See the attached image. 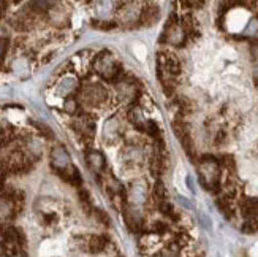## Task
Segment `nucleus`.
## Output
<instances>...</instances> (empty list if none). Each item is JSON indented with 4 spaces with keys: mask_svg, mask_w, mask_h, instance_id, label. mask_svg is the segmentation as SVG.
Masks as SVG:
<instances>
[{
    "mask_svg": "<svg viewBox=\"0 0 258 257\" xmlns=\"http://www.w3.org/2000/svg\"><path fill=\"white\" fill-rule=\"evenodd\" d=\"M95 216L103 222L105 226H109L111 224V221H109V218H108V215L105 213V211H102V210H95Z\"/></svg>",
    "mask_w": 258,
    "mask_h": 257,
    "instance_id": "nucleus-27",
    "label": "nucleus"
},
{
    "mask_svg": "<svg viewBox=\"0 0 258 257\" xmlns=\"http://www.w3.org/2000/svg\"><path fill=\"white\" fill-rule=\"evenodd\" d=\"M122 213H124V219H125V224L132 232H138L143 224H144V219L143 215L140 213L138 208H135L133 205H124L122 208Z\"/></svg>",
    "mask_w": 258,
    "mask_h": 257,
    "instance_id": "nucleus-8",
    "label": "nucleus"
},
{
    "mask_svg": "<svg viewBox=\"0 0 258 257\" xmlns=\"http://www.w3.org/2000/svg\"><path fill=\"white\" fill-rule=\"evenodd\" d=\"M128 119H130V122L132 124L137 127L138 130H146V121L144 119V115H143V111H141V108H138V107H133L130 111H128Z\"/></svg>",
    "mask_w": 258,
    "mask_h": 257,
    "instance_id": "nucleus-13",
    "label": "nucleus"
},
{
    "mask_svg": "<svg viewBox=\"0 0 258 257\" xmlns=\"http://www.w3.org/2000/svg\"><path fill=\"white\" fill-rule=\"evenodd\" d=\"M51 165L55 169L60 176L70 169L72 162H70V154L67 152L63 146H54L51 151Z\"/></svg>",
    "mask_w": 258,
    "mask_h": 257,
    "instance_id": "nucleus-6",
    "label": "nucleus"
},
{
    "mask_svg": "<svg viewBox=\"0 0 258 257\" xmlns=\"http://www.w3.org/2000/svg\"><path fill=\"white\" fill-rule=\"evenodd\" d=\"M144 132H148V135H151L152 138H159L162 135L160 126L157 124L155 121H148V122H146V130Z\"/></svg>",
    "mask_w": 258,
    "mask_h": 257,
    "instance_id": "nucleus-17",
    "label": "nucleus"
},
{
    "mask_svg": "<svg viewBox=\"0 0 258 257\" xmlns=\"http://www.w3.org/2000/svg\"><path fill=\"white\" fill-rule=\"evenodd\" d=\"M154 232L155 233H165L166 232V224H165V222H154Z\"/></svg>",
    "mask_w": 258,
    "mask_h": 257,
    "instance_id": "nucleus-28",
    "label": "nucleus"
},
{
    "mask_svg": "<svg viewBox=\"0 0 258 257\" xmlns=\"http://www.w3.org/2000/svg\"><path fill=\"white\" fill-rule=\"evenodd\" d=\"M117 122L116 119H108L106 124H105V137L108 135V133H111V137H117Z\"/></svg>",
    "mask_w": 258,
    "mask_h": 257,
    "instance_id": "nucleus-20",
    "label": "nucleus"
},
{
    "mask_svg": "<svg viewBox=\"0 0 258 257\" xmlns=\"http://www.w3.org/2000/svg\"><path fill=\"white\" fill-rule=\"evenodd\" d=\"M111 8H113V2H111V0H95V13L98 16H102V18L108 16Z\"/></svg>",
    "mask_w": 258,
    "mask_h": 257,
    "instance_id": "nucleus-15",
    "label": "nucleus"
},
{
    "mask_svg": "<svg viewBox=\"0 0 258 257\" xmlns=\"http://www.w3.org/2000/svg\"><path fill=\"white\" fill-rule=\"evenodd\" d=\"M86 162L89 165V169L95 173H102L106 167V161L103 158V154L97 149H91L86 152Z\"/></svg>",
    "mask_w": 258,
    "mask_h": 257,
    "instance_id": "nucleus-11",
    "label": "nucleus"
},
{
    "mask_svg": "<svg viewBox=\"0 0 258 257\" xmlns=\"http://www.w3.org/2000/svg\"><path fill=\"white\" fill-rule=\"evenodd\" d=\"M154 194H155V197L160 200H166V189H165V184L162 183V181H157L155 183V186H154Z\"/></svg>",
    "mask_w": 258,
    "mask_h": 257,
    "instance_id": "nucleus-21",
    "label": "nucleus"
},
{
    "mask_svg": "<svg viewBox=\"0 0 258 257\" xmlns=\"http://www.w3.org/2000/svg\"><path fill=\"white\" fill-rule=\"evenodd\" d=\"M160 18V8L157 5H146L141 10V16H140V24L143 26H154Z\"/></svg>",
    "mask_w": 258,
    "mask_h": 257,
    "instance_id": "nucleus-12",
    "label": "nucleus"
},
{
    "mask_svg": "<svg viewBox=\"0 0 258 257\" xmlns=\"http://www.w3.org/2000/svg\"><path fill=\"white\" fill-rule=\"evenodd\" d=\"M177 198H179V202H181L182 205H185L187 208H192V203H190L188 200H185L184 197H177Z\"/></svg>",
    "mask_w": 258,
    "mask_h": 257,
    "instance_id": "nucleus-32",
    "label": "nucleus"
},
{
    "mask_svg": "<svg viewBox=\"0 0 258 257\" xmlns=\"http://www.w3.org/2000/svg\"><path fill=\"white\" fill-rule=\"evenodd\" d=\"M16 200L5 194L0 195V226H5L8 221L16 216Z\"/></svg>",
    "mask_w": 258,
    "mask_h": 257,
    "instance_id": "nucleus-7",
    "label": "nucleus"
},
{
    "mask_svg": "<svg viewBox=\"0 0 258 257\" xmlns=\"http://www.w3.org/2000/svg\"><path fill=\"white\" fill-rule=\"evenodd\" d=\"M141 10L143 8H140L137 4H133V2L120 7L119 15H120L122 22H125V24H135V22H138L140 16H141Z\"/></svg>",
    "mask_w": 258,
    "mask_h": 257,
    "instance_id": "nucleus-10",
    "label": "nucleus"
},
{
    "mask_svg": "<svg viewBox=\"0 0 258 257\" xmlns=\"http://www.w3.org/2000/svg\"><path fill=\"white\" fill-rule=\"evenodd\" d=\"M198 175H200V183L205 189L212 192L217 191L220 186V165L214 158L205 156V158L200 161Z\"/></svg>",
    "mask_w": 258,
    "mask_h": 257,
    "instance_id": "nucleus-2",
    "label": "nucleus"
},
{
    "mask_svg": "<svg viewBox=\"0 0 258 257\" xmlns=\"http://www.w3.org/2000/svg\"><path fill=\"white\" fill-rule=\"evenodd\" d=\"M173 130L176 133L177 140L181 141V144L184 146V149L192 154V140H190V135H188V129L185 126V122H182L181 119H176L174 124H173Z\"/></svg>",
    "mask_w": 258,
    "mask_h": 257,
    "instance_id": "nucleus-9",
    "label": "nucleus"
},
{
    "mask_svg": "<svg viewBox=\"0 0 258 257\" xmlns=\"http://www.w3.org/2000/svg\"><path fill=\"white\" fill-rule=\"evenodd\" d=\"M94 67L95 72L108 81H119L122 78V72H124L122 65L116 61V58L109 51L100 53L95 58Z\"/></svg>",
    "mask_w": 258,
    "mask_h": 257,
    "instance_id": "nucleus-3",
    "label": "nucleus"
},
{
    "mask_svg": "<svg viewBox=\"0 0 258 257\" xmlns=\"http://www.w3.org/2000/svg\"><path fill=\"white\" fill-rule=\"evenodd\" d=\"M8 129L7 127H4V126H0V149H2V146L4 144L8 141V138H10V135H8Z\"/></svg>",
    "mask_w": 258,
    "mask_h": 257,
    "instance_id": "nucleus-26",
    "label": "nucleus"
},
{
    "mask_svg": "<svg viewBox=\"0 0 258 257\" xmlns=\"http://www.w3.org/2000/svg\"><path fill=\"white\" fill-rule=\"evenodd\" d=\"M185 40H187V32H185V29L182 26V22L177 19L176 15H171L170 19H168V22H166L165 29H163L160 41L179 48V46H184Z\"/></svg>",
    "mask_w": 258,
    "mask_h": 257,
    "instance_id": "nucleus-4",
    "label": "nucleus"
},
{
    "mask_svg": "<svg viewBox=\"0 0 258 257\" xmlns=\"http://www.w3.org/2000/svg\"><path fill=\"white\" fill-rule=\"evenodd\" d=\"M252 56H253L255 61H258V43H253L252 44Z\"/></svg>",
    "mask_w": 258,
    "mask_h": 257,
    "instance_id": "nucleus-31",
    "label": "nucleus"
},
{
    "mask_svg": "<svg viewBox=\"0 0 258 257\" xmlns=\"http://www.w3.org/2000/svg\"><path fill=\"white\" fill-rule=\"evenodd\" d=\"M81 98H83V102L89 107H98L100 104H103L106 97H108V92H106V89L103 86H100L97 83H92V84H89L83 89V92H81Z\"/></svg>",
    "mask_w": 258,
    "mask_h": 257,
    "instance_id": "nucleus-5",
    "label": "nucleus"
},
{
    "mask_svg": "<svg viewBox=\"0 0 258 257\" xmlns=\"http://www.w3.org/2000/svg\"><path fill=\"white\" fill-rule=\"evenodd\" d=\"M179 72H181V65H179L176 56L166 51L159 53L157 56V76H159V81L166 92H171L174 89Z\"/></svg>",
    "mask_w": 258,
    "mask_h": 257,
    "instance_id": "nucleus-1",
    "label": "nucleus"
},
{
    "mask_svg": "<svg viewBox=\"0 0 258 257\" xmlns=\"http://www.w3.org/2000/svg\"><path fill=\"white\" fill-rule=\"evenodd\" d=\"M63 108H65V111L67 113H75V111L78 110V100L76 98H73V97H69L65 100V105H63Z\"/></svg>",
    "mask_w": 258,
    "mask_h": 257,
    "instance_id": "nucleus-23",
    "label": "nucleus"
},
{
    "mask_svg": "<svg viewBox=\"0 0 258 257\" xmlns=\"http://www.w3.org/2000/svg\"><path fill=\"white\" fill-rule=\"evenodd\" d=\"M179 2L185 8H200V7H203L205 0H179Z\"/></svg>",
    "mask_w": 258,
    "mask_h": 257,
    "instance_id": "nucleus-25",
    "label": "nucleus"
},
{
    "mask_svg": "<svg viewBox=\"0 0 258 257\" xmlns=\"http://www.w3.org/2000/svg\"><path fill=\"white\" fill-rule=\"evenodd\" d=\"M198 218H200V221H201V222H203V226H205L206 229H209V227H211V226H209V224H211V221H209L203 213H200V215H198Z\"/></svg>",
    "mask_w": 258,
    "mask_h": 257,
    "instance_id": "nucleus-30",
    "label": "nucleus"
},
{
    "mask_svg": "<svg viewBox=\"0 0 258 257\" xmlns=\"http://www.w3.org/2000/svg\"><path fill=\"white\" fill-rule=\"evenodd\" d=\"M75 87H76V81L73 80V78H65V80L59 84L57 92L62 95H70Z\"/></svg>",
    "mask_w": 258,
    "mask_h": 257,
    "instance_id": "nucleus-16",
    "label": "nucleus"
},
{
    "mask_svg": "<svg viewBox=\"0 0 258 257\" xmlns=\"http://www.w3.org/2000/svg\"><path fill=\"white\" fill-rule=\"evenodd\" d=\"M244 33H247V35H255V33H258V18H252L249 21L247 27H245Z\"/></svg>",
    "mask_w": 258,
    "mask_h": 257,
    "instance_id": "nucleus-24",
    "label": "nucleus"
},
{
    "mask_svg": "<svg viewBox=\"0 0 258 257\" xmlns=\"http://www.w3.org/2000/svg\"><path fill=\"white\" fill-rule=\"evenodd\" d=\"M30 7L33 11H46L52 7V0H32Z\"/></svg>",
    "mask_w": 258,
    "mask_h": 257,
    "instance_id": "nucleus-18",
    "label": "nucleus"
},
{
    "mask_svg": "<svg viewBox=\"0 0 258 257\" xmlns=\"http://www.w3.org/2000/svg\"><path fill=\"white\" fill-rule=\"evenodd\" d=\"M159 210H160V213L165 215V216H174V208L170 202H166V200H162V202L159 203Z\"/></svg>",
    "mask_w": 258,
    "mask_h": 257,
    "instance_id": "nucleus-22",
    "label": "nucleus"
},
{
    "mask_svg": "<svg viewBox=\"0 0 258 257\" xmlns=\"http://www.w3.org/2000/svg\"><path fill=\"white\" fill-rule=\"evenodd\" d=\"M108 238L103 237V235H95L91 238V241H89V249H91V252L97 254V252H103L106 248H108Z\"/></svg>",
    "mask_w": 258,
    "mask_h": 257,
    "instance_id": "nucleus-14",
    "label": "nucleus"
},
{
    "mask_svg": "<svg viewBox=\"0 0 258 257\" xmlns=\"http://www.w3.org/2000/svg\"><path fill=\"white\" fill-rule=\"evenodd\" d=\"M80 202L84 208L86 213H91L92 211V203H91V198H89V192L84 191V189H81L80 191Z\"/></svg>",
    "mask_w": 258,
    "mask_h": 257,
    "instance_id": "nucleus-19",
    "label": "nucleus"
},
{
    "mask_svg": "<svg viewBox=\"0 0 258 257\" xmlns=\"http://www.w3.org/2000/svg\"><path fill=\"white\" fill-rule=\"evenodd\" d=\"M5 51H7V40L0 38V59H4Z\"/></svg>",
    "mask_w": 258,
    "mask_h": 257,
    "instance_id": "nucleus-29",
    "label": "nucleus"
},
{
    "mask_svg": "<svg viewBox=\"0 0 258 257\" xmlns=\"http://www.w3.org/2000/svg\"><path fill=\"white\" fill-rule=\"evenodd\" d=\"M255 78H256V81H258V70H256V73H255Z\"/></svg>",
    "mask_w": 258,
    "mask_h": 257,
    "instance_id": "nucleus-33",
    "label": "nucleus"
}]
</instances>
